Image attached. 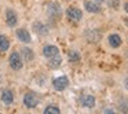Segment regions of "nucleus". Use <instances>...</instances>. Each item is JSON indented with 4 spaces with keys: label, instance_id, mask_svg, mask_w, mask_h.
Returning <instances> with one entry per match:
<instances>
[{
    "label": "nucleus",
    "instance_id": "7",
    "mask_svg": "<svg viewBox=\"0 0 128 114\" xmlns=\"http://www.w3.org/2000/svg\"><path fill=\"white\" fill-rule=\"evenodd\" d=\"M80 103H81L83 107L92 109L95 106V98L92 96V95H84V96L80 99Z\"/></svg>",
    "mask_w": 128,
    "mask_h": 114
},
{
    "label": "nucleus",
    "instance_id": "13",
    "mask_svg": "<svg viewBox=\"0 0 128 114\" xmlns=\"http://www.w3.org/2000/svg\"><path fill=\"white\" fill-rule=\"evenodd\" d=\"M84 8L88 12H99L100 11V7L96 3H94V1H86L84 3Z\"/></svg>",
    "mask_w": 128,
    "mask_h": 114
},
{
    "label": "nucleus",
    "instance_id": "20",
    "mask_svg": "<svg viewBox=\"0 0 128 114\" xmlns=\"http://www.w3.org/2000/svg\"><path fill=\"white\" fill-rule=\"evenodd\" d=\"M124 10L128 12V3H125V6H124Z\"/></svg>",
    "mask_w": 128,
    "mask_h": 114
},
{
    "label": "nucleus",
    "instance_id": "2",
    "mask_svg": "<svg viewBox=\"0 0 128 114\" xmlns=\"http://www.w3.org/2000/svg\"><path fill=\"white\" fill-rule=\"evenodd\" d=\"M8 63H10V66H11V69H14V70H20V69H22V59H21V55L18 52H12L11 55H10V58H8Z\"/></svg>",
    "mask_w": 128,
    "mask_h": 114
},
{
    "label": "nucleus",
    "instance_id": "8",
    "mask_svg": "<svg viewBox=\"0 0 128 114\" xmlns=\"http://www.w3.org/2000/svg\"><path fill=\"white\" fill-rule=\"evenodd\" d=\"M58 54H59V50L55 45H46V47L43 48V55H44L46 58H52V56L58 55Z\"/></svg>",
    "mask_w": 128,
    "mask_h": 114
},
{
    "label": "nucleus",
    "instance_id": "12",
    "mask_svg": "<svg viewBox=\"0 0 128 114\" xmlns=\"http://www.w3.org/2000/svg\"><path fill=\"white\" fill-rule=\"evenodd\" d=\"M109 44L112 45L113 48H117V47H120L121 45V37L118 36V34H110L109 36Z\"/></svg>",
    "mask_w": 128,
    "mask_h": 114
},
{
    "label": "nucleus",
    "instance_id": "22",
    "mask_svg": "<svg viewBox=\"0 0 128 114\" xmlns=\"http://www.w3.org/2000/svg\"><path fill=\"white\" fill-rule=\"evenodd\" d=\"M95 1H96V3H102L103 0H95Z\"/></svg>",
    "mask_w": 128,
    "mask_h": 114
},
{
    "label": "nucleus",
    "instance_id": "3",
    "mask_svg": "<svg viewBox=\"0 0 128 114\" xmlns=\"http://www.w3.org/2000/svg\"><path fill=\"white\" fill-rule=\"evenodd\" d=\"M52 85L56 91H64V89L69 85V80H68V77H65V76H61V77L54 78Z\"/></svg>",
    "mask_w": 128,
    "mask_h": 114
},
{
    "label": "nucleus",
    "instance_id": "5",
    "mask_svg": "<svg viewBox=\"0 0 128 114\" xmlns=\"http://www.w3.org/2000/svg\"><path fill=\"white\" fill-rule=\"evenodd\" d=\"M47 12L51 18H59L62 14V10H61V7H59L58 3H51L47 8Z\"/></svg>",
    "mask_w": 128,
    "mask_h": 114
},
{
    "label": "nucleus",
    "instance_id": "16",
    "mask_svg": "<svg viewBox=\"0 0 128 114\" xmlns=\"http://www.w3.org/2000/svg\"><path fill=\"white\" fill-rule=\"evenodd\" d=\"M22 55H24V59H25V61H28V62H30L32 59H33V51L30 50V48H28V47H25L22 50Z\"/></svg>",
    "mask_w": 128,
    "mask_h": 114
},
{
    "label": "nucleus",
    "instance_id": "11",
    "mask_svg": "<svg viewBox=\"0 0 128 114\" xmlns=\"http://www.w3.org/2000/svg\"><path fill=\"white\" fill-rule=\"evenodd\" d=\"M2 100H3L4 105H11L14 102V95L10 89H4L3 94H2Z\"/></svg>",
    "mask_w": 128,
    "mask_h": 114
},
{
    "label": "nucleus",
    "instance_id": "17",
    "mask_svg": "<svg viewBox=\"0 0 128 114\" xmlns=\"http://www.w3.org/2000/svg\"><path fill=\"white\" fill-rule=\"evenodd\" d=\"M61 62H62V59H61V56H59V54H58V55L52 56V58L50 59L48 66H50V67H58L59 65H61Z\"/></svg>",
    "mask_w": 128,
    "mask_h": 114
},
{
    "label": "nucleus",
    "instance_id": "10",
    "mask_svg": "<svg viewBox=\"0 0 128 114\" xmlns=\"http://www.w3.org/2000/svg\"><path fill=\"white\" fill-rule=\"evenodd\" d=\"M17 37L20 41L22 43H30V34H29V32L26 30V29H18L17 30Z\"/></svg>",
    "mask_w": 128,
    "mask_h": 114
},
{
    "label": "nucleus",
    "instance_id": "23",
    "mask_svg": "<svg viewBox=\"0 0 128 114\" xmlns=\"http://www.w3.org/2000/svg\"><path fill=\"white\" fill-rule=\"evenodd\" d=\"M122 110H124L125 113H128V107H127V109H122Z\"/></svg>",
    "mask_w": 128,
    "mask_h": 114
},
{
    "label": "nucleus",
    "instance_id": "19",
    "mask_svg": "<svg viewBox=\"0 0 128 114\" xmlns=\"http://www.w3.org/2000/svg\"><path fill=\"white\" fill-rule=\"evenodd\" d=\"M59 109L56 107V106H47V107L44 109V113L48 114V113H55V114H59Z\"/></svg>",
    "mask_w": 128,
    "mask_h": 114
},
{
    "label": "nucleus",
    "instance_id": "15",
    "mask_svg": "<svg viewBox=\"0 0 128 114\" xmlns=\"http://www.w3.org/2000/svg\"><path fill=\"white\" fill-rule=\"evenodd\" d=\"M10 47V41L4 34H0V51L3 52V51H7Z\"/></svg>",
    "mask_w": 128,
    "mask_h": 114
},
{
    "label": "nucleus",
    "instance_id": "24",
    "mask_svg": "<svg viewBox=\"0 0 128 114\" xmlns=\"http://www.w3.org/2000/svg\"><path fill=\"white\" fill-rule=\"evenodd\" d=\"M0 52H2V51H0Z\"/></svg>",
    "mask_w": 128,
    "mask_h": 114
},
{
    "label": "nucleus",
    "instance_id": "6",
    "mask_svg": "<svg viewBox=\"0 0 128 114\" xmlns=\"http://www.w3.org/2000/svg\"><path fill=\"white\" fill-rule=\"evenodd\" d=\"M100 37H102V34H100L99 30L92 29V30H87L86 32V39L88 40L90 43H98L100 40Z\"/></svg>",
    "mask_w": 128,
    "mask_h": 114
},
{
    "label": "nucleus",
    "instance_id": "14",
    "mask_svg": "<svg viewBox=\"0 0 128 114\" xmlns=\"http://www.w3.org/2000/svg\"><path fill=\"white\" fill-rule=\"evenodd\" d=\"M33 29H34V32H36L37 34H47V33H48L47 26L43 25V23H40V22H34Z\"/></svg>",
    "mask_w": 128,
    "mask_h": 114
},
{
    "label": "nucleus",
    "instance_id": "9",
    "mask_svg": "<svg viewBox=\"0 0 128 114\" xmlns=\"http://www.w3.org/2000/svg\"><path fill=\"white\" fill-rule=\"evenodd\" d=\"M6 22L8 26H15L18 22V18H17V14H15L12 10H7L6 11Z\"/></svg>",
    "mask_w": 128,
    "mask_h": 114
},
{
    "label": "nucleus",
    "instance_id": "21",
    "mask_svg": "<svg viewBox=\"0 0 128 114\" xmlns=\"http://www.w3.org/2000/svg\"><path fill=\"white\" fill-rule=\"evenodd\" d=\"M124 22H125V25L128 26V18H124Z\"/></svg>",
    "mask_w": 128,
    "mask_h": 114
},
{
    "label": "nucleus",
    "instance_id": "18",
    "mask_svg": "<svg viewBox=\"0 0 128 114\" xmlns=\"http://www.w3.org/2000/svg\"><path fill=\"white\" fill-rule=\"evenodd\" d=\"M68 56H69V59L72 62H78V61H80V54L76 52V51H70Z\"/></svg>",
    "mask_w": 128,
    "mask_h": 114
},
{
    "label": "nucleus",
    "instance_id": "1",
    "mask_svg": "<svg viewBox=\"0 0 128 114\" xmlns=\"http://www.w3.org/2000/svg\"><path fill=\"white\" fill-rule=\"evenodd\" d=\"M24 103H25V106L28 109H33L37 106V103H39V98H37V95L34 94V92H28V94L24 96Z\"/></svg>",
    "mask_w": 128,
    "mask_h": 114
},
{
    "label": "nucleus",
    "instance_id": "4",
    "mask_svg": "<svg viewBox=\"0 0 128 114\" xmlns=\"http://www.w3.org/2000/svg\"><path fill=\"white\" fill-rule=\"evenodd\" d=\"M66 15H68V18H69L70 21L78 22V21L81 19V17H83V12H81L78 8H76V7H70V8H68Z\"/></svg>",
    "mask_w": 128,
    "mask_h": 114
}]
</instances>
